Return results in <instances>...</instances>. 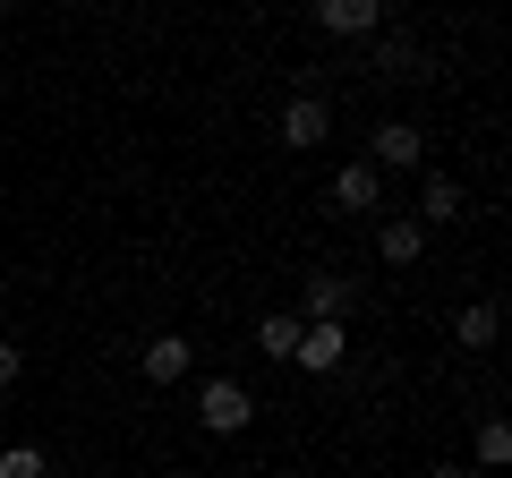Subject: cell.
<instances>
[{"label":"cell","instance_id":"e0dca14e","mask_svg":"<svg viewBox=\"0 0 512 478\" xmlns=\"http://www.w3.org/2000/svg\"><path fill=\"white\" fill-rule=\"evenodd\" d=\"M427 478H461V461H436V470H427Z\"/></svg>","mask_w":512,"mask_h":478},{"label":"cell","instance_id":"2e32d148","mask_svg":"<svg viewBox=\"0 0 512 478\" xmlns=\"http://www.w3.org/2000/svg\"><path fill=\"white\" fill-rule=\"evenodd\" d=\"M18 376H26V350H18V342H0V393L18 385Z\"/></svg>","mask_w":512,"mask_h":478},{"label":"cell","instance_id":"8992f818","mask_svg":"<svg viewBox=\"0 0 512 478\" xmlns=\"http://www.w3.org/2000/svg\"><path fill=\"white\" fill-rule=\"evenodd\" d=\"M316 26H325V35H376L384 0H316Z\"/></svg>","mask_w":512,"mask_h":478},{"label":"cell","instance_id":"9c48e42d","mask_svg":"<svg viewBox=\"0 0 512 478\" xmlns=\"http://www.w3.org/2000/svg\"><path fill=\"white\" fill-rule=\"evenodd\" d=\"M453 333H461V350H487L495 333H504V308H495V299H470V308L453 316Z\"/></svg>","mask_w":512,"mask_h":478},{"label":"cell","instance_id":"277c9868","mask_svg":"<svg viewBox=\"0 0 512 478\" xmlns=\"http://www.w3.org/2000/svg\"><path fill=\"white\" fill-rule=\"evenodd\" d=\"M325 129H333L325 94H291V111H282V146H291V154H308V146H325Z\"/></svg>","mask_w":512,"mask_h":478},{"label":"cell","instance_id":"ac0fdd59","mask_svg":"<svg viewBox=\"0 0 512 478\" xmlns=\"http://www.w3.org/2000/svg\"><path fill=\"white\" fill-rule=\"evenodd\" d=\"M0 299H9V274H0Z\"/></svg>","mask_w":512,"mask_h":478},{"label":"cell","instance_id":"6da1fadb","mask_svg":"<svg viewBox=\"0 0 512 478\" xmlns=\"http://www.w3.org/2000/svg\"><path fill=\"white\" fill-rule=\"evenodd\" d=\"M248 419H256V402H248V385H231V376H214V385L197 393V427H214V436H239Z\"/></svg>","mask_w":512,"mask_h":478},{"label":"cell","instance_id":"8fae6325","mask_svg":"<svg viewBox=\"0 0 512 478\" xmlns=\"http://www.w3.org/2000/svg\"><path fill=\"white\" fill-rule=\"evenodd\" d=\"M350 308V274H308V325L316 316H342Z\"/></svg>","mask_w":512,"mask_h":478},{"label":"cell","instance_id":"ba28073f","mask_svg":"<svg viewBox=\"0 0 512 478\" xmlns=\"http://www.w3.org/2000/svg\"><path fill=\"white\" fill-rule=\"evenodd\" d=\"M410 222H461V180L427 171V180H419V214H410Z\"/></svg>","mask_w":512,"mask_h":478},{"label":"cell","instance_id":"7a4b0ae2","mask_svg":"<svg viewBox=\"0 0 512 478\" xmlns=\"http://www.w3.org/2000/svg\"><path fill=\"white\" fill-rule=\"evenodd\" d=\"M291 359H299V368H316V376H325V368H342V359H350L342 316H316V325H299V350H291Z\"/></svg>","mask_w":512,"mask_h":478},{"label":"cell","instance_id":"4fadbf2b","mask_svg":"<svg viewBox=\"0 0 512 478\" xmlns=\"http://www.w3.org/2000/svg\"><path fill=\"white\" fill-rule=\"evenodd\" d=\"M0 478H52V461H43L35 444H9V453H0Z\"/></svg>","mask_w":512,"mask_h":478},{"label":"cell","instance_id":"5bb4252c","mask_svg":"<svg viewBox=\"0 0 512 478\" xmlns=\"http://www.w3.org/2000/svg\"><path fill=\"white\" fill-rule=\"evenodd\" d=\"M376 69H393V77H427V69H419V43H410V35H393V43H384V52H376Z\"/></svg>","mask_w":512,"mask_h":478},{"label":"cell","instance_id":"5b68a950","mask_svg":"<svg viewBox=\"0 0 512 478\" xmlns=\"http://www.w3.org/2000/svg\"><path fill=\"white\" fill-rule=\"evenodd\" d=\"M376 205H384V171L376 163L333 171V214H376Z\"/></svg>","mask_w":512,"mask_h":478},{"label":"cell","instance_id":"52a82bcc","mask_svg":"<svg viewBox=\"0 0 512 478\" xmlns=\"http://www.w3.org/2000/svg\"><path fill=\"white\" fill-rule=\"evenodd\" d=\"M376 248H384V265H419V257H427V222L393 214V222L376 231Z\"/></svg>","mask_w":512,"mask_h":478},{"label":"cell","instance_id":"7c38bea8","mask_svg":"<svg viewBox=\"0 0 512 478\" xmlns=\"http://www.w3.org/2000/svg\"><path fill=\"white\" fill-rule=\"evenodd\" d=\"M256 350H265V359H291L299 350V316H256Z\"/></svg>","mask_w":512,"mask_h":478},{"label":"cell","instance_id":"30bf717a","mask_svg":"<svg viewBox=\"0 0 512 478\" xmlns=\"http://www.w3.org/2000/svg\"><path fill=\"white\" fill-rule=\"evenodd\" d=\"M146 376H154V385H180V376H188V342H180V333H154V342H146Z\"/></svg>","mask_w":512,"mask_h":478},{"label":"cell","instance_id":"3957f363","mask_svg":"<svg viewBox=\"0 0 512 478\" xmlns=\"http://www.w3.org/2000/svg\"><path fill=\"white\" fill-rule=\"evenodd\" d=\"M367 163H376V171H419V163H427V129H410V120H384Z\"/></svg>","mask_w":512,"mask_h":478},{"label":"cell","instance_id":"9a60e30c","mask_svg":"<svg viewBox=\"0 0 512 478\" xmlns=\"http://www.w3.org/2000/svg\"><path fill=\"white\" fill-rule=\"evenodd\" d=\"M478 461H487V470H504V461H512V427H504V419L478 427Z\"/></svg>","mask_w":512,"mask_h":478}]
</instances>
